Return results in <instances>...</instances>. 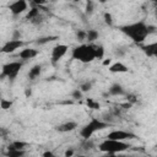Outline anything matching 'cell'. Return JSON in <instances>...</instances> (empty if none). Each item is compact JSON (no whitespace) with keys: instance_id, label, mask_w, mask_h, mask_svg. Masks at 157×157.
Here are the masks:
<instances>
[{"instance_id":"cell-23","label":"cell","mask_w":157,"mask_h":157,"mask_svg":"<svg viewBox=\"0 0 157 157\" xmlns=\"http://www.w3.org/2000/svg\"><path fill=\"white\" fill-rule=\"evenodd\" d=\"M78 90H80L82 93L91 91V90H92V81H86V82H82V83L80 85Z\"/></svg>"},{"instance_id":"cell-14","label":"cell","mask_w":157,"mask_h":157,"mask_svg":"<svg viewBox=\"0 0 157 157\" xmlns=\"http://www.w3.org/2000/svg\"><path fill=\"white\" fill-rule=\"evenodd\" d=\"M108 94L109 96H121V94H125V90L121 85L113 83L108 90Z\"/></svg>"},{"instance_id":"cell-3","label":"cell","mask_w":157,"mask_h":157,"mask_svg":"<svg viewBox=\"0 0 157 157\" xmlns=\"http://www.w3.org/2000/svg\"><path fill=\"white\" fill-rule=\"evenodd\" d=\"M110 124L103 121L102 119H98V118H92L87 124H85L81 130H80V135L81 137H83V140H87V139H91V136L96 132V131H99V130H103L105 128H109Z\"/></svg>"},{"instance_id":"cell-30","label":"cell","mask_w":157,"mask_h":157,"mask_svg":"<svg viewBox=\"0 0 157 157\" xmlns=\"http://www.w3.org/2000/svg\"><path fill=\"white\" fill-rule=\"evenodd\" d=\"M86 13L87 15H91L92 12H93V2L92 1H87L86 2Z\"/></svg>"},{"instance_id":"cell-26","label":"cell","mask_w":157,"mask_h":157,"mask_svg":"<svg viewBox=\"0 0 157 157\" xmlns=\"http://www.w3.org/2000/svg\"><path fill=\"white\" fill-rule=\"evenodd\" d=\"M76 38H77L78 42H83V40L86 39V31L78 29V31L76 32Z\"/></svg>"},{"instance_id":"cell-17","label":"cell","mask_w":157,"mask_h":157,"mask_svg":"<svg viewBox=\"0 0 157 157\" xmlns=\"http://www.w3.org/2000/svg\"><path fill=\"white\" fill-rule=\"evenodd\" d=\"M99 33L96 29H88L86 31V39L88 40V44H92V42H94L96 39H98Z\"/></svg>"},{"instance_id":"cell-6","label":"cell","mask_w":157,"mask_h":157,"mask_svg":"<svg viewBox=\"0 0 157 157\" xmlns=\"http://www.w3.org/2000/svg\"><path fill=\"white\" fill-rule=\"evenodd\" d=\"M67 50H69V47L66 44H56L52 49V55H50L52 65H56V63L67 53Z\"/></svg>"},{"instance_id":"cell-24","label":"cell","mask_w":157,"mask_h":157,"mask_svg":"<svg viewBox=\"0 0 157 157\" xmlns=\"http://www.w3.org/2000/svg\"><path fill=\"white\" fill-rule=\"evenodd\" d=\"M12 104H13V102L10 101V99H0V108L4 109V110L10 109L12 107Z\"/></svg>"},{"instance_id":"cell-4","label":"cell","mask_w":157,"mask_h":157,"mask_svg":"<svg viewBox=\"0 0 157 157\" xmlns=\"http://www.w3.org/2000/svg\"><path fill=\"white\" fill-rule=\"evenodd\" d=\"M131 146L130 144L125 142V141H115V140H103L99 145H98V150L101 152H104V153H119V152H123V151H126L129 150Z\"/></svg>"},{"instance_id":"cell-40","label":"cell","mask_w":157,"mask_h":157,"mask_svg":"<svg viewBox=\"0 0 157 157\" xmlns=\"http://www.w3.org/2000/svg\"><path fill=\"white\" fill-rule=\"evenodd\" d=\"M0 96H1V94H0Z\"/></svg>"},{"instance_id":"cell-38","label":"cell","mask_w":157,"mask_h":157,"mask_svg":"<svg viewBox=\"0 0 157 157\" xmlns=\"http://www.w3.org/2000/svg\"><path fill=\"white\" fill-rule=\"evenodd\" d=\"M31 93H32L31 88H27V90H26V96H31Z\"/></svg>"},{"instance_id":"cell-32","label":"cell","mask_w":157,"mask_h":157,"mask_svg":"<svg viewBox=\"0 0 157 157\" xmlns=\"http://www.w3.org/2000/svg\"><path fill=\"white\" fill-rule=\"evenodd\" d=\"M9 132H10V131H9L7 128L0 125V137H6V136L9 135Z\"/></svg>"},{"instance_id":"cell-37","label":"cell","mask_w":157,"mask_h":157,"mask_svg":"<svg viewBox=\"0 0 157 157\" xmlns=\"http://www.w3.org/2000/svg\"><path fill=\"white\" fill-rule=\"evenodd\" d=\"M103 65H110V59L104 60V61H103Z\"/></svg>"},{"instance_id":"cell-5","label":"cell","mask_w":157,"mask_h":157,"mask_svg":"<svg viewBox=\"0 0 157 157\" xmlns=\"http://www.w3.org/2000/svg\"><path fill=\"white\" fill-rule=\"evenodd\" d=\"M22 65H23L22 61H10L7 64H4L1 67L0 80H2L4 77H7L9 80L13 81L16 78V76L18 75V72L21 71Z\"/></svg>"},{"instance_id":"cell-25","label":"cell","mask_w":157,"mask_h":157,"mask_svg":"<svg viewBox=\"0 0 157 157\" xmlns=\"http://www.w3.org/2000/svg\"><path fill=\"white\" fill-rule=\"evenodd\" d=\"M86 104H87L88 108H91V109H99V108H101L99 103L96 102V101L92 99V98H87V99H86Z\"/></svg>"},{"instance_id":"cell-21","label":"cell","mask_w":157,"mask_h":157,"mask_svg":"<svg viewBox=\"0 0 157 157\" xmlns=\"http://www.w3.org/2000/svg\"><path fill=\"white\" fill-rule=\"evenodd\" d=\"M39 13H40L39 7H32L31 10H28V12H27V15H26V18L31 21V20H33L34 17H37Z\"/></svg>"},{"instance_id":"cell-15","label":"cell","mask_w":157,"mask_h":157,"mask_svg":"<svg viewBox=\"0 0 157 157\" xmlns=\"http://www.w3.org/2000/svg\"><path fill=\"white\" fill-rule=\"evenodd\" d=\"M40 72H42V65L40 64H36V65H33L29 69V71H28V78L29 80H36L37 77H39Z\"/></svg>"},{"instance_id":"cell-28","label":"cell","mask_w":157,"mask_h":157,"mask_svg":"<svg viewBox=\"0 0 157 157\" xmlns=\"http://www.w3.org/2000/svg\"><path fill=\"white\" fill-rule=\"evenodd\" d=\"M44 22V18H43V16L39 13L37 17H34L33 20H31V23H33V25H36V26H39V25H42Z\"/></svg>"},{"instance_id":"cell-27","label":"cell","mask_w":157,"mask_h":157,"mask_svg":"<svg viewBox=\"0 0 157 157\" xmlns=\"http://www.w3.org/2000/svg\"><path fill=\"white\" fill-rule=\"evenodd\" d=\"M71 97H72L74 99H81V98L83 97V93H82L78 88H75V90L71 92Z\"/></svg>"},{"instance_id":"cell-9","label":"cell","mask_w":157,"mask_h":157,"mask_svg":"<svg viewBox=\"0 0 157 157\" xmlns=\"http://www.w3.org/2000/svg\"><path fill=\"white\" fill-rule=\"evenodd\" d=\"M23 44H25V43H23L21 39H20V40L10 39V40H7V42L1 47L0 52H1V53H5V54H10V53H13L16 49L21 48Z\"/></svg>"},{"instance_id":"cell-10","label":"cell","mask_w":157,"mask_h":157,"mask_svg":"<svg viewBox=\"0 0 157 157\" xmlns=\"http://www.w3.org/2000/svg\"><path fill=\"white\" fill-rule=\"evenodd\" d=\"M77 126H78V124H77L76 121L69 120V121H65V123H63V124L56 125V126H55V130L59 131V132H69V131L75 130Z\"/></svg>"},{"instance_id":"cell-8","label":"cell","mask_w":157,"mask_h":157,"mask_svg":"<svg viewBox=\"0 0 157 157\" xmlns=\"http://www.w3.org/2000/svg\"><path fill=\"white\" fill-rule=\"evenodd\" d=\"M28 7V2L25 1V0H17V1H13L11 4H9V9L11 11V13L13 16H18L21 15L22 12H25Z\"/></svg>"},{"instance_id":"cell-33","label":"cell","mask_w":157,"mask_h":157,"mask_svg":"<svg viewBox=\"0 0 157 157\" xmlns=\"http://www.w3.org/2000/svg\"><path fill=\"white\" fill-rule=\"evenodd\" d=\"M125 52H126L125 48H117V50H115V55H117L118 58H120V56H123V55L125 54Z\"/></svg>"},{"instance_id":"cell-13","label":"cell","mask_w":157,"mask_h":157,"mask_svg":"<svg viewBox=\"0 0 157 157\" xmlns=\"http://www.w3.org/2000/svg\"><path fill=\"white\" fill-rule=\"evenodd\" d=\"M108 70H109L110 72H113V74H117V72H128V71H129L128 66H126V65H124V64H123V63H120V61H117V63H114V64L109 65Z\"/></svg>"},{"instance_id":"cell-29","label":"cell","mask_w":157,"mask_h":157,"mask_svg":"<svg viewBox=\"0 0 157 157\" xmlns=\"http://www.w3.org/2000/svg\"><path fill=\"white\" fill-rule=\"evenodd\" d=\"M103 17H104V22H105L108 26H112V25H113V17H112V15H110L109 12H104Z\"/></svg>"},{"instance_id":"cell-35","label":"cell","mask_w":157,"mask_h":157,"mask_svg":"<svg viewBox=\"0 0 157 157\" xmlns=\"http://www.w3.org/2000/svg\"><path fill=\"white\" fill-rule=\"evenodd\" d=\"M42 157H54V153L53 152H50V151H47V152H44L43 153V156Z\"/></svg>"},{"instance_id":"cell-18","label":"cell","mask_w":157,"mask_h":157,"mask_svg":"<svg viewBox=\"0 0 157 157\" xmlns=\"http://www.w3.org/2000/svg\"><path fill=\"white\" fill-rule=\"evenodd\" d=\"M104 56V47L102 44H94V58L103 59Z\"/></svg>"},{"instance_id":"cell-2","label":"cell","mask_w":157,"mask_h":157,"mask_svg":"<svg viewBox=\"0 0 157 157\" xmlns=\"http://www.w3.org/2000/svg\"><path fill=\"white\" fill-rule=\"evenodd\" d=\"M71 58L81 63H91L94 58V44H80L75 47L71 52Z\"/></svg>"},{"instance_id":"cell-11","label":"cell","mask_w":157,"mask_h":157,"mask_svg":"<svg viewBox=\"0 0 157 157\" xmlns=\"http://www.w3.org/2000/svg\"><path fill=\"white\" fill-rule=\"evenodd\" d=\"M38 50L37 49H32V48H26V49H22L18 54V56L22 59V60H29V59H33L34 56L38 55Z\"/></svg>"},{"instance_id":"cell-34","label":"cell","mask_w":157,"mask_h":157,"mask_svg":"<svg viewBox=\"0 0 157 157\" xmlns=\"http://www.w3.org/2000/svg\"><path fill=\"white\" fill-rule=\"evenodd\" d=\"M74 153H75L74 148H67V150L65 151V156H64V157H72Z\"/></svg>"},{"instance_id":"cell-1","label":"cell","mask_w":157,"mask_h":157,"mask_svg":"<svg viewBox=\"0 0 157 157\" xmlns=\"http://www.w3.org/2000/svg\"><path fill=\"white\" fill-rule=\"evenodd\" d=\"M119 31L123 32L125 36H128L136 44L142 43L145 40V38L148 36L147 23L145 21H137V22H134V23L120 26Z\"/></svg>"},{"instance_id":"cell-19","label":"cell","mask_w":157,"mask_h":157,"mask_svg":"<svg viewBox=\"0 0 157 157\" xmlns=\"http://www.w3.org/2000/svg\"><path fill=\"white\" fill-rule=\"evenodd\" d=\"M26 155L25 150H11L5 153V157H23Z\"/></svg>"},{"instance_id":"cell-12","label":"cell","mask_w":157,"mask_h":157,"mask_svg":"<svg viewBox=\"0 0 157 157\" xmlns=\"http://www.w3.org/2000/svg\"><path fill=\"white\" fill-rule=\"evenodd\" d=\"M141 50L147 55V56H156L157 55V43H150L146 45H141Z\"/></svg>"},{"instance_id":"cell-7","label":"cell","mask_w":157,"mask_h":157,"mask_svg":"<svg viewBox=\"0 0 157 157\" xmlns=\"http://www.w3.org/2000/svg\"><path fill=\"white\" fill-rule=\"evenodd\" d=\"M136 135L130 132V131H125V130H113L107 135L108 140H115V141H124V140H131L135 139Z\"/></svg>"},{"instance_id":"cell-31","label":"cell","mask_w":157,"mask_h":157,"mask_svg":"<svg viewBox=\"0 0 157 157\" xmlns=\"http://www.w3.org/2000/svg\"><path fill=\"white\" fill-rule=\"evenodd\" d=\"M126 101H128L130 104H132V103H136V102H137V98H136V96H135V94L128 93V94H126Z\"/></svg>"},{"instance_id":"cell-36","label":"cell","mask_w":157,"mask_h":157,"mask_svg":"<svg viewBox=\"0 0 157 157\" xmlns=\"http://www.w3.org/2000/svg\"><path fill=\"white\" fill-rule=\"evenodd\" d=\"M101 157H118V156L114 155V153H105V155H103V156H101Z\"/></svg>"},{"instance_id":"cell-39","label":"cell","mask_w":157,"mask_h":157,"mask_svg":"<svg viewBox=\"0 0 157 157\" xmlns=\"http://www.w3.org/2000/svg\"><path fill=\"white\" fill-rule=\"evenodd\" d=\"M121 157H134V156H121Z\"/></svg>"},{"instance_id":"cell-22","label":"cell","mask_w":157,"mask_h":157,"mask_svg":"<svg viewBox=\"0 0 157 157\" xmlns=\"http://www.w3.org/2000/svg\"><path fill=\"white\" fill-rule=\"evenodd\" d=\"M93 147H94V144H93V141H92L91 139L83 140V142L81 144V148L85 150V151H90V150H92Z\"/></svg>"},{"instance_id":"cell-16","label":"cell","mask_w":157,"mask_h":157,"mask_svg":"<svg viewBox=\"0 0 157 157\" xmlns=\"http://www.w3.org/2000/svg\"><path fill=\"white\" fill-rule=\"evenodd\" d=\"M27 146H28L27 142L16 140V141H12V142L7 146V151H11V150H25Z\"/></svg>"},{"instance_id":"cell-20","label":"cell","mask_w":157,"mask_h":157,"mask_svg":"<svg viewBox=\"0 0 157 157\" xmlns=\"http://www.w3.org/2000/svg\"><path fill=\"white\" fill-rule=\"evenodd\" d=\"M58 37L56 36H47V37H40L36 40L37 44L42 45V44H45V43H49V42H53V40H56Z\"/></svg>"}]
</instances>
